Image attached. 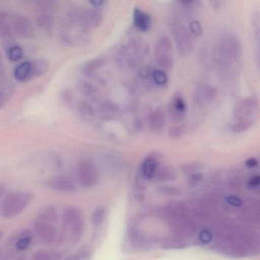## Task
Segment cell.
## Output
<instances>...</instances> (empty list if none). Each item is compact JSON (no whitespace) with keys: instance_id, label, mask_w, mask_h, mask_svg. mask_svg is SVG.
Returning a JSON list of instances; mask_svg holds the SVG:
<instances>
[{"instance_id":"cell-48","label":"cell","mask_w":260,"mask_h":260,"mask_svg":"<svg viewBox=\"0 0 260 260\" xmlns=\"http://www.w3.org/2000/svg\"><path fill=\"white\" fill-rule=\"evenodd\" d=\"M260 185V176H255L250 179L249 182V185L252 187L258 186Z\"/></svg>"},{"instance_id":"cell-39","label":"cell","mask_w":260,"mask_h":260,"mask_svg":"<svg viewBox=\"0 0 260 260\" xmlns=\"http://www.w3.org/2000/svg\"><path fill=\"white\" fill-rule=\"evenodd\" d=\"M188 28H189L193 37H200V36H202V31H203L202 25H201L200 22L197 20L191 21L189 25H188Z\"/></svg>"},{"instance_id":"cell-19","label":"cell","mask_w":260,"mask_h":260,"mask_svg":"<svg viewBox=\"0 0 260 260\" xmlns=\"http://www.w3.org/2000/svg\"><path fill=\"white\" fill-rule=\"evenodd\" d=\"M217 91L214 86L209 84H202L198 86L194 91V103L199 106L211 104L217 98Z\"/></svg>"},{"instance_id":"cell-14","label":"cell","mask_w":260,"mask_h":260,"mask_svg":"<svg viewBox=\"0 0 260 260\" xmlns=\"http://www.w3.org/2000/svg\"><path fill=\"white\" fill-rule=\"evenodd\" d=\"M33 228L39 240L45 244H51L55 241L57 229L54 223L36 217L33 222Z\"/></svg>"},{"instance_id":"cell-23","label":"cell","mask_w":260,"mask_h":260,"mask_svg":"<svg viewBox=\"0 0 260 260\" xmlns=\"http://www.w3.org/2000/svg\"><path fill=\"white\" fill-rule=\"evenodd\" d=\"M31 64V76L30 80L42 77L46 74L49 69L50 63L48 60L45 58L37 59L30 62Z\"/></svg>"},{"instance_id":"cell-40","label":"cell","mask_w":260,"mask_h":260,"mask_svg":"<svg viewBox=\"0 0 260 260\" xmlns=\"http://www.w3.org/2000/svg\"><path fill=\"white\" fill-rule=\"evenodd\" d=\"M162 246L164 249H176V248L182 247L183 246V244L180 240L172 238L162 241Z\"/></svg>"},{"instance_id":"cell-11","label":"cell","mask_w":260,"mask_h":260,"mask_svg":"<svg viewBox=\"0 0 260 260\" xmlns=\"http://www.w3.org/2000/svg\"><path fill=\"white\" fill-rule=\"evenodd\" d=\"M56 2L51 0H41L35 5V19L39 28L51 31L54 26Z\"/></svg>"},{"instance_id":"cell-32","label":"cell","mask_w":260,"mask_h":260,"mask_svg":"<svg viewBox=\"0 0 260 260\" xmlns=\"http://www.w3.org/2000/svg\"><path fill=\"white\" fill-rule=\"evenodd\" d=\"M77 112L82 118L91 119L95 116L96 110L87 101H81L77 105Z\"/></svg>"},{"instance_id":"cell-12","label":"cell","mask_w":260,"mask_h":260,"mask_svg":"<svg viewBox=\"0 0 260 260\" xmlns=\"http://www.w3.org/2000/svg\"><path fill=\"white\" fill-rule=\"evenodd\" d=\"M9 23L13 32L22 39H31L35 36V28L32 22L27 16L20 13H7Z\"/></svg>"},{"instance_id":"cell-24","label":"cell","mask_w":260,"mask_h":260,"mask_svg":"<svg viewBox=\"0 0 260 260\" xmlns=\"http://www.w3.org/2000/svg\"><path fill=\"white\" fill-rule=\"evenodd\" d=\"M1 80V88H0V106L4 107L11 100L14 94L15 85L10 80Z\"/></svg>"},{"instance_id":"cell-5","label":"cell","mask_w":260,"mask_h":260,"mask_svg":"<svg viewBox=\"0 0 260 260\" xmlns=\"http://www.w3.org/2000/svg\"><path fill=\"white\" fill-rule=\"evenodd\" d=\"M169 28L174 39L179 54L187 56L193 50V36L178 15L175 14L170 19Z\"/></svg>"},{"instance_id":"cell-15","label":"cell","mask_w":260,"mask_h":260,"mask_svg":"<svg viewBox=\"0 0 260 260\" xmlns=\"http://www.w3.org/2000/svg\"><path fill=\"white\" fill-rule=\"evenodd\" d=\"M46 185L50 189L63 194H74L78 191L75 182L68 176L62 175L50 178L47 180Z\"/></svg>"},{"instance_id":"cell-3","label":"cell","mask_w":260,"mask_h":260,"mask_svg":"<svg viewBox=\"0 0 260 260\" xmlns=\"http://www.w3.org/2000/svg\"><path fill=\"white\" fill-rule=\"evenodd\" d=\"M148 52L147 42L141 38L135 37L118 48L115 57L119 66L135 68L141 64Z\"/></svg>"},{"instance_id":"cell-21","label":"cell","mask_w":260,"mask_h":260,"mask_svg":"<svg viewBox=\"0 0 260 260\" xmlns=\"http://www.w3.org/2000/svg\"><path fill=\"white\" fill-rule=\"evenodd\" d=\"M251 27L255 47V58L260 71V11L254 10L251 15Z\"/></svg>"},{"instance_id":"cell-26","label":"cell","mask_w":260,"mask_h":260,"mask_svg":"<svg viewBox=\"0 0 260 260\" xmlns=\"http://www.w3.org/2000/svg\"><path fill=\"white\" fill-rule=\"evenodd\" d=\"M105 65V60L102 58L92 59L83 67L82 72L83 75L87 77H92Z\"/></svg>"},{"instance_id":"cell-1","label":"cell","mask_w":260,"mask_h":260,"mask_svg":"<svg viewBox=\"0 0 260 260\" xmlns=\"http://www.w3.org/2000/svg\"><path fill=\"white\" fill-rule=\"evenodd\" d=\"M259 111L260 103L257 97H246L237 102L233 110L230 130L234 134L247 132L258 120Z\"/></svg>"},{"instance_id":"cell-25","label":"cell","mask_w":260,"mask_h":260,"mask_svg":"<svg viewBox=\"0 0 260 260\" xmlns=\"http://www.w3.org/2000/svg\"><path fill=\"white\" fill-rule=\"evenodd\" d=\"M176 176V171L172 166L161 164L153 179L157 182H167L174 180Z\"/></svg>"},{"instance_id":"cell-8","label":"cell","mask_w":260,"mask_h":260,"mask_svg":"<svg viewBox=\"0 0 260 260\" xmlns=\"http://www.w3.org/2000/svg\"><path fill=\"white\" fill-rule=\"evenodd\" d=\"M60 32V39L67 46H81L89 40V32L86 30L66 18Z\"/></svg>"},{"instance_id":"cell-37","label":"cell","mask_w":260,"mask_h":260,"mask_svg":"<svg viewBox=\"0 0 260 260\" xmlns=\"http://www.w3.org/2000/svg\"><path fill=\"white\" fill-rule=\"evenodd\" d=\"M185 125L183 124H176L169 129L168 135L171 139H177L180 138L185 132Z\"/></svg>"},{"instance_id":"cell-13","label":"cell","mask_w":260,"mask_h":260,"mask_svg":"<svg viewBox=\"0 0 260 260\" xmlns=\"http://www.w3.org/2000/svg\"><path fill=\"white\" fill-rule=\"evenodd\" d=\"M187 113V103L182 94L176 92L172 96L168 106L167 114L172 122L179 124L185 119Z\"/></svg>"},{"instance_id":"cell-30","label":"cell","mask_w":260,"mask_h":260,"mask_svg":"<svg viewBox=\"0 0 260 260\" xmlns=\"http://www.w3.org/2000/svg\"><path fill=\"white\" fill-rule=\"evenodd\" d=\"M153 70L150 67L145 66L140 68L138 71V78L146 88H153L155 86L153 80Z\"/></svg>"},{"instance_id":"cell-28","label":"cell","mask_w":260,"mask_h":260,"mask_svg":"<svg viewBox=\"0 0 260 260\" xmlns=\"http://www.w3.org/2000/svg\"><path fill=\"white\" fill-rule=\"evenodd\" d=\"M32 242V234L29 230L22 231L15 241V246L19 251H24L28 249Z\"/></svg>"},{"instance_id":"cell-10","label":"cell","mask_w":260,"mask_h":260,"mask_svg":"<svg viewBox=\"0 0 260 260\" xmlns=\"http://www.w3.org/2000/svg\"><path fill=\"white\" fill-rule=\"evenodd\" d=\"M155 60L159 69L165 72L173 69L174 63L173 43L168 36H161L156 41L155 45Z\"/></svg>"},{"instance_id":"cell-43","label":"cell","mask_w":260,"mask_h":260,"mask_svg":"<svg viewBox=\"0 0 260 260\" xmlns=\"http://www.w3.org/2000/svg\"><path fill=\"white\" fill-rule=\"evenodd\" d=\"M203 179V174L200 172L192 173L190 177L189 184L191 186H196Z\"/></svg>"},{"instance_id":"cell-17","label":"cell","mask_w":260,"mask_h":260,"mask_svg":"<svg viewBox=\"0 0 260 260\" xmlns=\"http://www.w3.org/2000/svg\"><path fill=\"white\" fill-rule=\"evenodd\" d=\"M127 241L132 248L138 250L147 249L150 242L144 235L139 228L133 223H130L127 231Z\"/></svg>"},{"instance_id":"cell-34","label":"cell","mask_w":260,"mask_h":260,"mask_svg":"<svg viewBox=\"0 0 260 260\" xmlns=\"http://www.w3.org/2000/svg\"><path fill=\"white\" fill-rule=\"evenodd\" d=\"M153 80L155 86L158 87H165L168 84L169 80L167 73L159 68L153 70Z\"/></svg>"},{"instance_id":"cell-41","label":"cell","mask_w":260,"mask_h":260,"mask_svg":"<svg viewBox=\"0 0 260 260\" xmlns=\"http://www.w3.org/2000/svg\"><path fill=\"white\" fill-rule=\"evenodd\" d=\"M32 260H52V256L49 252L42 249L35 252Z\"/></svg>"},{"instance_id":"cell-36","label":"cell","mask_w":260,"mask_h":260,"mask_svg":"<svg viewBox=\"0 0 260 260\" xmlns=\"http://www.w3.org/2000/svg\"><path fill=\"white\" fill-rule=\"evenodd\" d=\"M7 52H8L9 58L12 61H19L23 57V50L18 45L12 47L10 49L7 51Z\"/></svg>"},{"instance_id":"cell-31","label":"cell","mask_w":260,"mask_h":260,"mask_svg":"<svg viewBox=\"0 0 260 260\" xmlns=\"http://www.w3.org/2000/svg\"><path fill=\"white\" fill-rule=\"evenodd\" d=\"M108 217V210L106 207L100 206L95 208L91 216V221L95 228H100L106 222Z\"/></svg>"},{"instance_id":"cell-6","label":"cell","mask_w":260,"mask_h":260,"mask_svg":"<svg viewBox=\"0 0 260 260\" xmlns=\"http://www.w3.org/2000/svg\"><path fill=\"white\" fill-rule=\"evenodd\" d=\"M66 19L80 25L89 32L101 25L103 16L95 9L74 8L67 13Z\"/></svg>"},{"instance_id":"cell-42","label":"cell","mask_w":260,"mask_h":260,"mask_svg":"<svg viewBox=\"0 0 260 260\" xmlns=\"http://www.w3.org/2000/svg\"><path fill=\"white\" fill-rule=\"evenodd\" d=\"M61 100L64 104L68 105V106H71V105H72L73 101H74L73 94L71 93L69 90H68V89L62 91Z\"/></svg>"},{"instance_id":"cell-33","label":"cell","mask_w":260,"mask_h":260,"mask_svg":"<svg viewBox=\"0 0 260 260\" xmlns=\"http://www.w3.org/2000/svg\"><path fill=\"white\" fill-rule=\"evenodd\" d=\"M57 208L52 205L45 207L39 214L36 216V217L46 220V221L51 222V223H56L57 220Z\"/></svg>"},{"instance_id":"cell-16","label":"cell","mask_w":260,"mask_h":260,"mask_svg":"<svg viewBox=\"0 0 260 260\" xmlns=\"http://www.w3.org/2000/svg\"><path fill=\"white\" fill-rule=\"evenodd\" d=\"M162 160V155L158 152H153L147 155L142 161L139 174L145 180H152L156 175Z\"/></svg>"},{"instance_id":"cell-7","label":"cell","mask_w":260,"mask_h":260,"mask_svg":"<svg viewBox=\"0 0 260 260\" xmlns=\"http://www.w3.org/2000/svg\"><path fill=\"white\" fill-rule=\"evenodd\" d=\"M63 226L69 231L71 241L77 243L83 238L85 220L83 213L75 207H68L62 212Z\"/></svg>"},{"instance_id":"cell-20","label":"cell","mask_w":260,"mask_h":260,"mask_svg":"<svg viewBox=\"0 0 260 260\" xmlns=\"http://www.w3.org/2000/svg\"><path fill=\"white\" fill-rule=\"evenodd\" d=\"M119 106L111 101V100H104L100 103L96 109V113L103 120L109 121L114 119L119 115Z\"/></svg>"},{"instance_id":"cell-45","label":"cell","mask_w":260,"mask_h":260,"mask_svg":"<svg viewBox=\"0 0 260 260\" xmlns=\"http://www.w3.org/2000/svg\"><path fill=\"white\" fill-rule=\"evenodd\" d=\"M199 239L202 243H208L211 242L212 236H211V232H209V231H202L199 234Z\"/></svg>"},{"instance_id":"cell-49","label":"cell","mask_w":260,"mask_h":260,"mask_svg":"<svg viewBox=\"0 0 260 260\" xmlns=\"http://www.w3.org/2000/svg\"><path fill=\"white\" fill-rule=\"evenodd\" d=\"M211 5L213 6V8L216 9V10H218V9L221 8L223 7V4H225L224 1H211Z\"/></svg>"},{"instance_id":"cell-27","label":"cell","mask_w":260,"mask_h":260,"mask_svg":"<svg viewBox=\"0 0 260 260\" xmlns=\"http://www.w3.org/2000/svg\"><path fill=\"white\" fill-rule=\"evenodd\" d=\"M77 88L79 92L87 98H95L98 94V89L95 85L86 80H81L77 83Z\"/></svg>"},{"instance_id":"cell-47","label":"cell","mask_w":260,"mask_h":260,"mask_svg":"<svg viewBox=\"0 0 260 260\" xmlns=\"http://www.w3.org/2000/svg\"><path fill=\"white\" fill-rule=\"evenodd\" d=\"M258 165V160L255 158H250L246 161V166L249 168H254Z\"/></svg>"},{"instance_id":"cell-35","label":"cell","mask_w":260,"mask_h":260,"mask_svg":"<svg viewBox=\"0 0 260 260\" xmlns=\"http://www.w3.org/2000/svg\"><path fill=\"white\" fill-rule=\"evenodd\" d=\"M92 257V249L87 246H85L75 253L68 256L65 260H91Z\"/></svg>"},{"instance_id":"cell-9","label":"cell","mask_w":260,"mask_h":260,"mask_svg":"<svg viewBox=\"0 0 260 260\" xmlns=\"http://www.w3.org/2000/svg\"><path fill=\"white\" fill-rule=\"evenodd\" d=\"M76 176L78 183L83 188H93L100 180V170L90 159H82L77 164Z\"/></svg>"},{"instance_id":"cell-46","label":"cell","mask_w":260,"mask_h":260,"mask_svg":"<svg viewBox=\"0 0 260 260\" xmlns=\"http://www.w3.org/2000/svg\"><path fill=\"white\" fill-rule=\"evenodd\" d=\"M226 201H228V203L235 207L241 206L242 204H243L242 201L236 196H230V197L226 198Z\"/></svg>"},{"instance_id":"cell-29","label":"cell","mask_w":260,"mask_h":260,"mask_svg":"<svg viewBox=\"0 0 260 260\" xmlns=\"http://www.w3.org/2000/svg\"><path fill=\"white\" fill-rule=\"evenodd\" d=\"M31 64L30 62H24L16 67L14 71V77L18 81L26 82L30 80Z\"/></svg>"},{"instance_id":"cell-44","label":"cell","mask_w":260,"mask_h":260,"mask_svg":"<svg viewBox=\"0 0 260 260\" xmlns=\"http://www.w3.org/2000/svg\"><path fill=\"white\" fill-rule=\"evenodd\" d=\"M158 191H159V193H161V194H167V196H175L176 192H178L176 188L167 186V185L160 187V188L158 189Z\"/></svg>"},{"instance_id":"cell-4","label":"cell","mask_w":260,"mask_h":260,"mask_svg":"<svg viewBox=\"0 0 260 260\" xmlns=\"http://www.w3.org/2000/svg\"><path fill=\"white\" fill-rule=\"evenodd\" d=\"M34 196L28 191L9 193L0 205V215L5 219L13 218L22 214L29 206Z\"/></svg>"},{"instance_id":"cell-51","label":"cell","mask_w":260,"mask_h":260,"mask_svg":"<svg viewBox=\"0 0 260 260\" xmlns=\"http://www.w3.org/2000/svg\"><path fill=\"white\" fill-rule=\"evenodd\" d=\"M19 260H22V259H19Z\"/></svg>"},{"instance_id":"cell-38","label":"cell","mask_w":260,"mask_h":260,"mask_svg":"<svg viewBox=\"0 0 260 260\" xmlns=\"http://www.w3.org/2000/svg\"><path fill=\"white\" fill-rule=\"evenodd\" d=\"M144 180H145V179L140 174L139 176L136 178V180H135V196H136L138 199H143V198H144V189H145Z\"/></svg>"},{"instance_id":"cell-50","label":"cell","mask_w":260,"mask_h":260,"mask_svg":"<svg viewBox=\"0 0 260 260\" xmlns=\"http://www.w3.org/2000/svg\"><path fill=\"white\" fill-rule=\"evenodd\" d=\"M89 4L94 6L95 8H100L102 6L104 5L105 2L104 1H92V2H89Z\"/></svg>"},{"instance_id":"cell-18","label":"cell","mask_w":260,"mask_h":260,"mask_svg":"<svg viewBox=\"0 0 260 260\" xmlns=\"http://www.w3.org/2000/svg\"><path fill=\"white\" fill-rule=\"evenodd\" d=\"M147 123L152 132L160 134L167 124V115L162 107H156L150 111L147 115Z\"/></svg>"},{"instance_id":"cell-2","label":"cell","mask_w":260,"mask_h":260,"mask_svg":"<svg viewBox=\"0 0 260 260\" xmlns=\"http://www.w3.org/2000/svg\"><path fill=\"white\" fill-rule=\"evenodd\" d=\"M219 66L223 71H234L242 60V45L240 39L234 34L223 36L216 49Z\"/></svg>"},{"instance_id":"cell-22","label":"cell","mask_w":260,"mask_h":260,"mask_svg":"<svg viewBox=\"0 0 260 260\" xmlns=\"http://www.w3.org/2000/svg\"><path fill=\"white\" fill-rule=\"evenodd\" d=\"M134 25L137 29L142 32L148 31L152 25V19L150 15L141 9L135 8L133 13Z\"/></svg>"}]
</instances>
